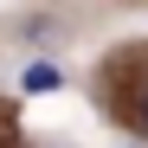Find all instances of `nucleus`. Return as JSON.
Returning <instances> with one entry per match:
<instances>
[{"label": "nucleus", "mask_w": 148, "mask_h": 148, "mask_svg": "<svg viewBox=\"0 0 148 148\" xmlns=\"http://www.w3.org/2000/svg\"><path fill=\"white\" fill-rule=\"evenodd\" d=\"M64 77H58V64H26V77H19V90L26 97H52Z\"/></svg>", "instance_id": "nucleus-1"}, {"label": "nucleus", "mask_w": 148, "mask_h": 148, "mask_svg": "<svg viewBox=\"0 0 148 148\" xmlns=\"http://www.w3.org/2000/svg\"><path fill=\"white\" fill-rule=\"evenodd\" d=\"M142 129H148V90H142Z\"/></svg>", "instance_id": "nucleus-2"}, {"label": "nucleus", "mask_w": 148, "mask_h": 148, "mask_svg": "<svg viewBox=\"0 0 148 148\" xmlns=\"http://www.w3.org/2000/svg\"><path fill=\"white\" fill-rule=\"evenodd\" d=\"M0 148H7V122H0Z\"/></svg>", "instance_id": "nucleus-3"}]
</instances>
